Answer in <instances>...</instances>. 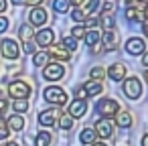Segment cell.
Returning a JSON list of instances; mask_svg holds the SVG:
<instances>
[{
    "mask_svg": "<svg viewBox=\"0 0 148 146\" xmlns=\"http://www.w3.org/2000/svg\"><path fill=\"white\" fill-rule=\"evenodd\" d=\"M43 97H45L49 104H53V106H65V104H67V93H65L59 85L47 87V89L43 91Z\"/></svg>",
    "mask_w": 148,
    "mask_h": 146,
    "instance_id": "obj_1",
    "label": "cell"
},
{
    "mask_svg": "<svg viewBox=\"0 0 148 146\" xmlns=\"http://www.w3.org/2000/svg\"><path fill=\"white\" fill-rule=\"evenodd\" d=\"M95 110H97V114H99L101 118H112V116H116V114L120 112V104H118L116 99L103 97V99H99V101H97Z\"/></svg>",
    "mask_w": 148,
    "mask_h": 146,
    "instance_id": "obj_2",
    "label": "cell"
},
{
    "mask_svg": "<svg viewBox=\"0 0 148 146\" xmlns=\"http://www.w3.org/2000/svg\"><path fill=\"white\" fill-rule=\"evenodd\" d=\"M124 93H126V97H130V99H138V97L142 95V81H140L136 75L124 79Z\"/></svg>",
    "mask_w": 148,
    "mask_h": 146,
    "instance_id": "obj_3",
    "label": "cell"
},
{
    "mask_svg": "<svg viewBox=\"0 0 148 146\" xmlns=\"http://www.w3.org/2000/svg\"><path fill=\"white\" fill-rule=\"evenodd\" d=\"M8 93H10V97H14V99H27V97L31 95V85H29L27 81L16 79V81H12V83L8 85Z\"/></svg>",
    "mask_w": 148,
    "mask_h": 146,
    "instance_id": "obj_4",
    "label": "cell"
},
{
    "mask_svg": "<svg viewBox=\"0 0 148 146\" xmlns=\"http://www.w3.org/2000/svg\"><path fill=\"white\" fill-rule=\"evenodd\" d=\"M63 75H65V67H63L59 61H55V63H47L45 69H43V77H45L47 81H59Z\"/></svg>",
    "mask_w": 148,
    "mask_h": 146,
    "instance_id": "obj_5",
    "label": "cell"
},
{
    "mask_svg": "<svg viewBox=\"0 0 148 146\" xmlns=\"http://www.w3.org/2000/svg\"><path fill=\"white\" fill-rule=\"evenodd\" d=\"M0 53H2L4 59H18V55H21L18 43L14 39H4L0 43Z\"/></svg>",
    "mask_w": 148,
    "mask_h": 146,
    "instance_id": "obj_6",
    "label": "cell"
},
{
    "mask_svg": "<svg viewBox=\"0 0 148 146\" xmlns=\"http://www.w3.org/2000/svg\"><path fill=\"white\" fill-rule=\"evenodd\" d=\"M47 19H49V14L43 6H33L29 12V25L31 27H43L47 23Z\"/></svg>",
    "mask_w": 148,
    "mask_h": 146,
    "instance_id": "obj_7",
    "label": "cell"
},
{
    "mask_svg": "<svg viewBox=\"0 0 148 146\" xmlns=\"http://www.w3.org/2000/svg\"><path fill=\"white\" fill-rule=\"evenodd\" d=\"M55 41V31L53 29H41L39 33H35V45L37 47H49Z\"/></svg>",
    "mask_w": 148,
    "mask_h": 146,
    "instance_id": "obj_8",
    "label": "cell"
},
{
    "mask_svg": "<svg viewBox=\"0 0 148 146\" xmlns=\"http://www.w3.org/2000/svg\"><path fill=\"white\" fill-rule=\"evenodd\" d=\"M67 114L71 118H83L87 114V101L85 99H73L69 106H67Z\"/></svg>",
    "mask_w": 148,
    "mask_h": 146,
    "instance_id": "obj_9",
    "label": "cell"
},
{
    "mask_svg": "<svg viewBox=\"0 0 148 146\" xmlns=\"http://www.w3.org/2000/svg\"><path fill=\"white\" fill-rule=\"evenodd\" d=\"M59 116H61V112H59L57 108L43 110V112L39 114V124H41V126H55V122L59 120Z\"/></svg>",
    "mask_w": 148,
    "mask_h": 146,
    "instance_id": "obj_10",
    "label": "cell"
},
{
    "mask_svg": "<svg viewBox=\"0 0 148 146\" xmlns=\"http://www.w3.org/2000/svg\"><path fill=\"white\" fill-rule=\"evenodd\" d=\"M126 51H128L130 55H144V53H146V43H144L142 39H138V37H132V39H128V43H126Z\"/></svg>",
    "mask_w": 148,
    "mask_h": 146,
    "instance_id": "obj_11",
    "label": "cell"
},
{
    "mask_svg": "<svg viewBox=\"0 0 148 146\" xmlns=\"http://www.w3.org/2000/svg\"><path fill=\"white\" fill-rule=\"evenodd\" d=\"M47 55L53 57L55 61H69V57H71V53H69L63 45H49Z\"/></svg>",
    "mask_w": 148,
    "mask_h": 146,
    "instance_id": "obj_12",
    "label": "cell"
},
{
    "mask_svg": "<svg viewBox=\"0 0 148 146\" xmlns=\"http://www.w3.org/2000/svg\"><path fill=\"white\" fill-rule=\"evenodd\" d=\"M114 126H112V122L108 120V118H99L97 122H95V134L97 136H101V138H110L112 134H114V130H112Z\"/></svg>",
    "mask_w": 148,
    "mask_h": 146,
    "instance_id": "obj_13",
    "label": "cell"
},
{
    "mask_svg": "<svg viewBox=\"0 0 148 146\" xmlns=\"http://www.w3.org/2000/svg\"><path fill=\"white\" fill-rule=\"evenodd\" d=\"M106 75H110L114 81H124V77H126V65L124 63H114V65H110V69L106 71Z\"/></svg>",
    "mask_w": 148,
    "mask_h": 146,
    "instance_id": "obj_14",
    "label": "cell"
},
{
    "mask_svg": "<svg viewBox=\"0 0 148 146\" xmlns=\"http://www.w3.org/2000/svg\"><path fill=\"white\" fill-rule=\"evenodd\" d=\"M99 41H101V45H103V49H106V51H114V49L118 47V43H120L114 31H106V33H103V37H101Z\"/></svg>",
    "mask_w": 148,
    "mask_h": 146,
    "instance_id": "obj_15",
    "label": "cell"
},
{
    "mask_svg": "<svg viewBox=\"0 0 148 146\" xmlns=\"http://www.w3.org/2000/svg\"><path fill=\"white\" fill-rule=\"evenodd\" d=\"M83 91H85V95H89V97L99 95V93L103 91V83H101V81H95V79L85 81V83H83Z\"/></svg>",
    "mask_w": 148,
    "mask_h": 146,
    "instance_id": "obj_16",
    "label": "cell"
},
{
    "mask_svg": "<svg viewBox=\"0 0 148 146\" xmlns=\"http://www.w3.org/2000/svg\"><path fill=\"white\" fill-rule=\"evenodd\" d=\"M6 126H8L10 132H21V130L25 128V118H23L21 114H12V116L6 120Z\"/></svg>",
    "mask_w": 148,
    "mask_h": 146,
    "instance_id": "obj_17",
    "label": "cell"
},
{
    "mask_svg": "<svg viewBox=\"0 0 148 146\" xmlns=\"http://www.w3.org/2000/svg\"><path fill=\"white\" fill-rule=\"evenodd\" d=\"M114 118H116V124L120 128H130L132 126V114L130 112H118Z\"/></svg>",
    "mask_w": 148,
    "mask_h": 146,
    "instance_id": "obj_18",
    "label": "cell"
},
{
    "mask_svg": "<svg viewBox=\"0 0 148 146\" xmlns=\"http://www.w3.org/2000/svg\"><path fill=\"white\" fill-rule=\"evenodd\" d=\"M95 136H97V134H95V130H93V128H83V130H81V134H79V142L89 146V144H93V142H95Z\"/></svg>",
    "mask_w": 148,
    "mask_h": 146,
    "instance_id": "obj_19",
    "label": "cell"
},
{
    "mask_svg": "<svg viewBox=\"0 0 148 146\" xmlns=\"http://www.w3.org/2000/svg\"><path fill=\"white\" fill-rule=\"evenodd\" d=\"M124 14H126V19H128V21H136V23H142V21L146 19V16H144V12H142V10H138V8H134V6H128Z\"/></svg>",
    "mask_w": 148,
    "mask_h": 146,
    "instance_id": "obj_20",
    "label": "cell"
},
{
    "mask_svg": "<svg viewBox=\"0 0 148 146\" xmlns=\"http://www.w3.org/2000/svg\"><path fill=\"white\" fill-rule=\"evenodd\" d=\"M99 39H101L99 31H95V29H91V31H85V37H83L85 45H89V47H95V45L99 43Z\"/></svg>",
    "mask_w": 148,
    "mask_h": 146,
    "instance_id": "obj_21",
    "label": "cell"
},
{
    "mask_svg": "<svg viewBox=\"0 0 148 146\" xmlns=\"http://www.w3.org/2000/svg\"><path fill=\"white\" fill-rule=\"evenodd\" d=\"M51 134L47 132V130H41L39 134H37V138H35V146H51Z\"/></svg>",
    "mask_w": 148,
    "mask_h": 146,
    "instance_id": "obj_22",
    "label": "cell"
},
{
    "mask_svg": "<svg viewBox=\"0 0 148 146\" xmlns=\"http://www.w3.org/2000/svg\"><path fill=\"white\" fill-rule=\"evenodd\" d=\"M18 37H21V41L25 43V41H31L35 35H33V27L31 25H21L18 27Z\"/></svg>",
    "mask_w": 148,
    "mask_h": 146,
    "instance_id": "obj_23",
    "label": "cell"
},
{
    "mask_svg": "<svg viewBox=\"0 0 148 146\" xmlns=\"http://www.w3.org/2000/svg\"><path fill=\"white\" fill-rule=\"evenodd\" d=\"M33 63L39 67V65H47L49 63V55H47V51H39V53H33Z\"/></svg>",
    "mask_w": 148,
    "mask_h": 146,
    "instance_id": "obj_24",
    "label": "cell"
},
{
    "mask_svg": "<svg viewBox=\"0 0 148 146\" xmlns=\"http://www.w3.org/2000/svg\"><path fill=\"white\" fill-rule=\"evenodd\" d=\"M59 128H61V130H71V128H73V118H71L69 114L59 116Z\"/></svg>",
    "mask_w": 148,
    "mask_h": 146,
    "instance_id": "obj_25",
    "label": "cell"
},
{
    "mask_svg": "<svg viewBox=\"0 0 148 146\" xmlns=\"http://www.w3.org/2000/svg\"><path fill=\"white\" fill-rule=\"evenodd\" d=\"M53 10L59 12V14H65L69 10V2L67 0H53Z\"/></svg>",
    "mask_w": 148,
    "mask_h": 146,
    "instance_id": "obj_26",
    "label": "cell"
},
{
    "mask_svg": "<svg viewBox=\"0 0 148 146\" xmlns=\"http://www.w3.org/2000/svg\"><path fill=\"white\" fill-rule=\"evenodd\" d=\"M99 25H103V27H106L108 31H112V29H114V25H116V21H114V19H112L110 14L101 12V14H99Z\"/></svg>",
    "mask_w": 148,
    "mask_h": 146,
    "instance_id": "obj_27",
    "label": "cell"
},
{
    "mask_svg": "<svg viewBox=\"0 0 148 146\" xmlns=\"http://www.w3.org/2000/svg\"><path fill=\"white\" fill-rule=\"evenodd\" d=\"M12 108H14L16 114H25V112L29 110V99H14Z\"/></svg>",
    "mask_w": 148,
    "mask_h": 146,
    "instance_id": "obj_28",
    "label": "cell"
},
{
    "mask_svg": "<svg viewBox=\"0 0 148 146\" xmlns=\"http://www.w3.org/2000/svg\"><path fill=\"white\" fill-rule=\"evenodd\" d=\"M61 45H63V47H65L69 53L77 49V41H75L73 37H69V35H67V37H63V43H61Z\"/></svg>",
    "mask_w": 148,
    "mask_h": 146,
    "instance_id": "obj_29",
    "label": "cell"
},
{
    "mask_svg": "<svg viewBox=\"0 0 148 146\" xmlns=\"http://www.w3.org/2000/svg\"><path fill=\"white\" fill-rule=\"evenodd\" d=\"M97 6H99V0H87V2H85V8H83L85 16H89L91 12H95V10H97Z\"/></svg>",
    "mask_w": 148,
    "mask_h": 146,
    "instance_id": "obj_30",
    "label": "cell"
},
{
    "mask_svg": "<svg viewBox=\"0 0 148 146\" xmlns=\"http://www.w3.org/2000/svg\"><path fill=\"white\" fill-rule=\"evenodd\" d=\"M71 19H73L75 23H83V21H87L83 8H73V10H71Z\"/></svg>",
    "mask_w": 148,
    "mask_h": 146,
    "instance_id": "obj_31",
    "label": "cell"
},
{
    "mask_svg": "<svg viewBox=\"0 0 148 146\" xmlns=\"http://www.w3.org/2000/svg\"><path fill=\"white\" fill-rule=\"evenodd\" d=\"M89 77L95 79V81H97V79H103V77H106V69H103V67H93V69L89 71Z\"/></svg>",
    "mask_w": 148,
    "mask_h": 146,
    "instance_id": "obj_32",
    "label": "cell"
},
{
    "mask_svg": "<svg viewBox=\"0 0 148 146\" xmlns=\"http://www.w3.org/2000/svg\"><path fill=\"white\" fill-rule=\"evenodd\" d=\"M85 31H87L85 27H81V25H77V27H75L73 31H71V37H73L75 41H77V39H83V37H85Z\"/></svg>",
    "mask_w": 148,
    "mask_h": 146,
    "instance_id": "obj_33",
    "label": "cell"
},
{
    "mask_svg": "<svg viewBox=\"0 0 148 146\" xmlns=\"http://www.w3.org/2000/svg\"><path fill=\"white\" fill-rule=\"evenodd\" d=\"M10 136V130H8V126H6V122L0 118V140H6Z\"/></svg>",
    "mask_w": 148,
    "mask_h": 146,
    "instance_id": "obj_34",
    "label": "cell"
},
{
    "mask_svg": "<svg viewBox=\"0 0 148 146\" xmlns=\"http://www.w3.org/2000/svg\"><path fill=\"white\" fill-rule=\"evenodd\" d=\"M23 51L29 53V55H33V53H37V45H35L33 41H25V43H23Z\"/></svg>",
    "mask_w": 148,
    "mask_h": 146,
    "instance_id": "obj_35",
    "label": "cell"
},
{
    "mask_svg": "<svg viewBox=\"0 0 148 146\" xmlns=\"http://www.w3.org/2000/svg\"><path fill=\"white\" fill-rule=\"evenodd\" d=\"M6 29H8V19L0 16V33H6Z\"/></svg>",
    "mask_w": 148,
    "mask_h": 146,
    "instance_id": "obj_36",
    "label": "cell"
},
{
    "mask_svg": "<svg viewBox=\"0 0 148 146\" xmlns=\"http://www.w3.org/2000/svg\"><path fill=\"white\" fill-rule=\"evenodd\" d=\"M43 2L45 0H25V4H29V6H43Z\"/></svg>",
    "mask_w": 148,
    "mask_h": 146,
    "instance_id": "obj_37",
    "label": "cell"
},
{
    "mask_svg": "<svg viewBox=\"0 0 148 146\" xmlns=\"http://www.w3.org/2000/svg\"><path fill=\"white\" fill-rule=\"evenodd\" d=\"M67 2H69V4H73L75 8H81V6L87 2V0H67Z\"/></svg>",
    "mask_w": 148,
    "mask_h": 146,
    "instance_id": "obj_38",
    "label": "cell"
},
{
    "mask_svg": "<svg viewBox=\"0 0 148 146\" xmlns=\"http://www.w3.org/2000/svg\"><path fill=\"white\" fill-rule=\"evenodd\" d=\"M6 108H8V101H6L4 97H0V114L6 112Z\"/></svg>",
    "mask_w": 148,
    "mask_h": 146,
    "instance_id": "obj_39",
    "label": "cell"
},
{
    "mask_svg": "<svg viewBox=\"0 0 148 146\" xmlns=\"http://www.w3.org/2000/svg\"><path fill=\"white\" fill-rule=\"evenodd\" d=\"M142 33L148 37V19H144V21H142Z\"/></svg>",
    "mask_w": 148,
    "mask_h": 146,
    "instance_id": "obj_40",
    "label": "cell"
},
{
    "mask_svg": "<svg viewBox=\"0 0 148 146\" xmlns=\"http://www.w3.org/2000/svg\"><path fill=\"white\" fill-rule=\"evenodd\" d=\"M8 8V2H6V0H0V12H4Z\"/></svg>",
    "mask_w": 148,
    "mask_h": 146,
    "instance_id": "obj_41",
    "label": "cell"
},
{
    "mask_svg": "<svg viewBox=\"0 0 148 146\" xmlns=\"http://www.w3.org/2000/svg\"><path fill=\"white\" fill-rule=\"evenodd\" d=\"M103 10H106V14H108L110 10H114V2H106V6H103Z\"/></svg>",
    "mask_w": 148,
    "mask_h": 146,
    "instance_id": "obj_42",
    "label": "cell"
},
{
    "mask_svg": "<svg viewBox=\"0 0 148 146\" xmlns=\"http://www.w3.org/2000/svg\"><path fill=\"white\" fill-rule=\"evenodd\" d=\"M142 65H146V69H148V51L142 55Z\"/></svg>",
    "mask_w": 148,
    "mask_h": 146,
    "instance_id": "obj_43",
    "label": "cell"
},
{
    "mask_svg": "<svg viewBox=\"0 0 148 146\" xmlns=\"http://www.w3.org/2000/svg\"><path fill=\"white\" fill-rule=\"evenodd\" d=\"M85 23H87V25H89V27H95V25H97V23H99V21H97V19H89V21H85Z\"/></svg>",
    "mask_w": 148,
    "mask_h": 146,
    "instance_id": "obj_44",
    "label": "cell"
},
{
    "mask_svg": "<svg viewBox=\"0 0 148 146\" xmlns=\"http://www.w3.org/2000/svg\"><path fill=\"white\" fill-rule=\"evenodd\" d=\"M142 146H148V134L142 136Z\"/></svg>",
    "mask_w": 148,
    "mask_h": 146,
    "instance_id": "obj_45",
    "label": "cell"
},
{
    "mask_svg": "<svg viewBox=\"0 0 148 146\" xmlns=\"http://www.w3.org/2000/svg\"><path fill=\"white\" fill-rule=\"evenodd\" d=\"M10 2H12V4H16V6H18V4H25V0H10Z\"/></svg>",
    "mask_w": 148,
    "mask_h": 146,
    "instance_id": "obj_46",
    "label": "cell"
},
{
    "mask_svg": "<svg viewBox=\"0 0 148 146\" xmlns=\"http://www.w3.org/2000/svg\"><path fill=\"white\" fill-rule=\"evenodd\" d=\"M89 146H108L106 142H93V144H89Z\"/></svg>",
    "mask_w": 148,
    "mask_h": 146,
    "instance_id": "obj_47",
    "label": "cell"
},
{
    "mask_svg": "<svg viewBox=\"0 0 148 146\" xmlns=\"http://www.w3.org/2000/svg\"><path fill=\"white\" fill-rule=\"evenodd\" d=\"M4 146H18L16 142H8V144H4Z\"/></svg>",
    "mask_w": 148,
    "mask_h": 146,
    "instance_id": "obj_48",
    "label": "cell"
},
{
    "mask_svg": "<svg viewBox=\"0 0 148 146\" xmlns=\"http://www.w3.org/2000/svg\"><path fill=\"white\" fill-rule=\"evenodd\" d=\"M144 79H146V81H148V69H146V71H144Z\"/></svg>",
    "mask_w": 148,
    "mask_h": 146,
    "instance_id": "obj_49",
    "label": "cell"
},
{
    "mask_svg": "<svg viewBox=\"0 0 148 146\" xmlns=\"http://www.w3.org/2000/svg\"><path fill=\"white\" fill-rule=\"evenodd\" d=\"M144 16L148 19V4H146V10H144Z\"/></svg>",
    "mask_w": 148,
    "mask_h": 146,
    "instance_id": "obj_50",
    "label": "cell"
},
{
    "mask_svg": "<svg viewBox=\"0 0 148 146\" xmlns=\"http://www.w3.org/2000/svg\"><path fill=\"white\" fill-rule=\"evenodd\" d=\"M140 2H144V4H148V0H140Z\"/></svg>",
    "mask_w": 148,
    "mask_h": 146,
    "instance_id": "obj_51",
    "label": "cell"
}]
</instances>
